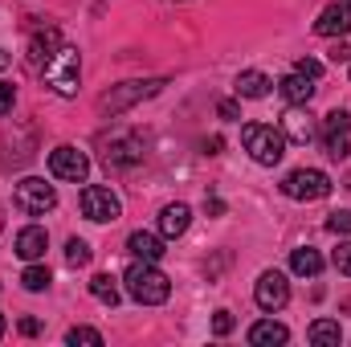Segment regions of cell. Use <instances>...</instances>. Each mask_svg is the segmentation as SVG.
<instances>
[{"mask_svg":"<svg viewBox=\"0 0 351 347\" xmlns=\"http://www.w3.org/2000/svg\"><path fill=\"white\" fill-rule=\"evenodd\" d=\"M123 282H127V294L135 298V302H143V307H160V302H168L172 298V278L156 265V261H139L123 274Z\"/></svg>","mask_w":351,"mask_h":347,"instance_id":"1","label":"cell"},{"mask_svg":"<svg viewBox=\"0 0 351 347\" xmlns=\"http://www.w3.org/2000/svg\"><path fill=\"white\" fill-rule=\"evenodd\" d=\"M41 74H45V86L53 90L58 98H74L78 94V82H82V53L62 41V49L45 62Z\"/></svg>","mask_w":351,"mask_h":347,"instance_id":"2","label":"cell"},{"mask_svg":"<svg viewBox=\"0 0 351 347\" xmlns=\"http://www.w3.org/2000/svg\"><path fill=\"white\" fill-rule=\"evenodd\" d=\"M98 147H102V164L110 172H127V168L143 164V139L135 131H127V127H114L110 135H102Z\"/></svg>","mask_w":351,"mask_h":347,"instance_id":"3","label":"cell"},{"mask_svg":"<svg viewBox=\"0 0 351 347\" xmlns=\"http://www.w3.org/2000/svg\"><path fill=\"white\" fill-rule=\"evenodd\" d=\"M241 143L254 156V164H262V168H274L286 156V135L278 127H269V123H245L241 127Z\"/></svg>","mask_w":351,"mask_h":347,"instance_id":"4","label":"cell"},{"mask_svg":"<svg viewBox=\"0 0 351 347\" xmlns=\"http://www.w3.org/2000/svg\"><path fill=\"white\" fill-rule=\"evenodd\" d=\"M12 204H16L25 217H45L49 208H58V192H53V184H45L41 176H25V180H16V188H12Z\"/></svg>","mask_w":351,"mask_h":347,"instance_id":"5","label":"cell"},{"mask_svg":"<svg viewBox=\"0 0 351 347\" xmlns=\"http://www.w3.org/2000/svg\"><path fill=\"white\" fill-rule=\"evenodd\" d=\"M160 90H164V78H152V82H123V86H110L98 98V110H102V115H119V110H127V106H135V102L160 94Z\"/></svg>","mask_w":351,"mask_h":347,"instance_id":"6","label":"cell"},{"mask_svg":"<svg viewBox=\"0 0 351 347\" xmlns=\"http://www.w3.org/2000/svg\"><path fill=\"white\" fill-rule=\"evenodd\" d=\"M282 192L290 200H323V196H331V176L319 168H294L282 180Z\"/></svg>","mask_w":351,"mask_h":347,"instance_id":"7","label":"cell"},{"mask_svg":"<svg viewBox=\"0 0 351 347\" xmlns=\"http://www.w3.org/2000/svg\"><path fill=\"white\" fill-rule=\"evenodd\" d=\"M78 204H82V217H86V221H98V225L119 221V213H123L119 196H114L106 184H86L82 196H78Z\"/></svg>","mask_w":351,"mask_h":347,"instance_id":"8","label":"cell"},{"mask_svg":"<svg viewBox=\"0 0 351 347\" xmlns=\"http://www.w3.org/2000/svg\"><path fill=\"white\" fill-rule=\"evenodd\" d=\"M254 302L262 307L265 315H278V311L290 302V282H286V274L265 270L262 278H258V286H254Z\"/></svg>","mask_w":351,"mask_h":347,"instance_id":"9","label":"cell"},{"mask_svg":"<svg viewBox=\"0 0 351 347\" xmlns=\"http://www.w3.org/2000/svg\"><path fill=\"white\" fill-rule=\"evenodd\" d=\"M49 172L58 176V180H70V184H82L90 172V160L86 152H78V147H70V143H62V147H53L49 152Z\"/></svg>","mask_w":351,"mask_h":347,"instance_id":"10","label":"cell"},{"mask_svg":"<svg viewBox=\"0 0 351 347\" xmlns=\"http://www.w3.org/2000/svg\"><path fill=\"white\" fill-rule=\"evenodd\" d=\"M315 33L319 37H348L351 33V0H335L319 12L315 21Z\"/></svg>","mask_w":351,"mask_h":347,"instance_id":"11","label":"cell"},{"mask_svg":"<svg viewBox=\"0 0 351 347\" xmlns=\"http://www.w3.org/2000/svg\"><path fill=\"white\" fill-rule=\"evenodd\" d=\"M58 49H62V33H58L53 25L37 29V33L29 37V66H33V70H45V62H49Z\"/></svg>","mask_w":351,"mask_h":347,"instance_id":"12","label":"cell"},{"mask_svg":"<svg viewBox=\"0 0 351 347\" xmlns=\"http://www.w3.org/2000/svg\"><path fill=\"white\" fill-rule=\"evenodd\" d=\"M282 135H286V143H311L315 139V119L302 110V106H290L286 115H282Z\"/></svg>","mask_w":351,"mask_h":347,"instance_id":"13","label":"cell"},{"mask_svg":"<svg viewBox=\"0 0 351 347\" xmlns=\"http://www.w3.org/2000/svg\"><path fill=\"white\" fill-rule=\"evenodd\" d=\"M45 250H49V233H45L41 225H29V229H21V233H16V258L41 261V258H45Z\"/></svg>","mask_w":351,"mask_h":347,"instance_id":"14","label":"cell"},{"mask_svg":"<svg viewBox=\"0 0 351 347\" xmlns=\"http://www.w3.org/2000/svg\"><path fill=\"white\" fill-rule=\"evenodd\" d=\"M127 250H131V258L139 261H160L168 250H164V233L156 237V233H147V229H135L131 237H127Z\"/></svg>","mask_w":351,"mask_h":347,"instance_id":"15","label":"cell"},{"mask_svg":"<svg viewBox=\"0 0 351 347\" xmlns=\"http://www.w3.org/2000/svg\"><path fill=\"white\" fill-rule=\"evenodd\" d=\"M188 225H192V208H188V204H164V213H160V233H164L168 241H172V237H184Z\"/></svg>","mask_w":351,"mask_h":347,"instance_id":"16","label":"cell"},{"mask_svg":"<svg viewBox=\"0 0 351 347\" xmlns=\"http://www.w3.org/2000/svg\"><path fill=\"white\" fill-rule=\"evenodd\" d=\"M278 90H282V98H286L290 106H306V102L315 98V78H302V74L294 70V74H286V78L278 82Z\"/></svg>","mask_w":351,"mask_h":347,"instance_id":"17","label":"cell"},{"mask_svg":"<svg viewBox=\"0 0 351 347\" xmlns=\"http://www.w3.org/2000/svg\"><path fill=\"white\" fill-rule=\"evenodd\" d=\"M286 339H290V331L282 323H274V319H262V323L250 327V344L254 347H282Z\"/></svg>","mask_w":351,"mask_h":347,"instance_id":"18","label":"cell"},{"mask_svg":"<svg viewBox=\"0 0 351 347\" xmlns=\"http://www.w3.org/2000/svg\"><path fill=\"white\" fill-rule=\"evenodd\" d=\"M306 339L315 347H339V339H343V327L335 323V319H315L311 327H306Z\"/></svg>","mask_w":351,"mask_h":347,"instance_id":"19","label":"cell"},{"mask_svg":"<svg viewBox=\"0 0 351 347\" xmlns=\"http://www.w3.org/2000/svg\"><path fill=\"white\" fill-rule=\"evenodd\" d=\"M269 86H274V82L265 78L262 70H241V74H237V98H254V102H258V98L269 94Z\"/></svg>","mask_w":351,"mask_h":347,"instance_id":"20","label":"cell"},{"mask_svg":"<svg viewBox=\"0 0 351 347\" xmlns=\"http://www.w3.org/2000/svg\"><path fill=\"white\" fill-rule=\"evenodd\" d=\"M290 270H294L298 278H319V274H323V254L311 250V246H302V250L290 254Z\"/></svg>","mask_w":351,"mask_h":347,"instance_id":"21","label":"cell"},{"mask_svg":"<svg viewBox=\"0 0 351 347\" xmlns=\"http://www.w3.org/2000/svg\"><path fill=\"white\" fill-rule=\"evenodd\" d=\"M90 294H94L102 307H119V286H114L110 274H94V278H90Z\"/></svg>","mask_w":351,"mask_h":347,"instance_id":"22","label":"cell"},{"mask_svg":"<svg viewBox=\"0 0 351 347\" xmlns=\"http://www.w3.org/2000/svg\"><path fill=\"white\" fill-rule=\"evenodd\" d=\"M49 282H53V278H49V265H37V261H29L25 274H21V286L33 290V294H37V290H49Z\"/></svg>","mask_w":351,"mask_h":347,"instance_id":"23","label":"cell"},{"mask_svg":"<svg viewBox=\"0 0 351 347\" xmlns=\"http://www.w3.org/2000/svg\"><path fill=\"white\" fill-rule=\"evenodd\" d=\"M323 147H327L331 160H348L351 156V135L348 131H343V135H323Z\"/></svg>","mask_w":351,"mask_h":347,"instance_id":"24","label":"cell"},{"mask_svg":"<svg viewBox=\"0 0 351 347\" xmlns=\"http://www.w3.org/2000/svg\"><path fill=\"white\" fill-rule=\"evenodd\" d=\"M66 261L78 270V265H90V246L82 241V237H70L66 241Z\"/></svg>","mask_w":351,"mask_h":347,"instance_id":"25","label":"cell"},{"mask_svg":"<svg viewBox=\"0 0 351 347\" xmlns=\"http://www.w3.org/2000/svg\"><path fill=\"white\" fill-rule=\"evenodd\" d=\"M343 131H351V115L348 110H331L323 119V135H343Z\"/></svg>","mask_w":351,"mask_h":347,"instance_id":"26","label":"cell"},{"mask_svg":"<svg viewBox=\"0 0 351 347\" xmlns=\"http://www.w3.org/2000/svg\"><path fill=\"white\" fill-rule=\"evenodd\" d=\"M66 344H90V347H102V335H98V331H94V327H70V331H66Z\"/></svg>","mask_w":351,"mask_h":347,"instance_id":"27","label":"cell"},{"mask_svg":"<svg viewBox=\"0 0 351 347\" xmlns=\"http://www.w3.org/2000/svg\"><path fill=\"white\" fill-rule=\"evenodd\" d=\"M327 229H331L335 237H348L351 233V213L348 208H343V213H331V217H327Z\"/></svg>","mask_w":351,"mask_h":347,"instance_id":"28","label":"cell"},{"mask_svg":"<svg viewBox=\"0 0 351 347\" xmlns=\"http://www.w3.org/2000/svg\"><path fill=\"white\" fill-rule=\"evenodd\" d=\"M294 70H298L302 78H315V82L323 78V62H319V58H298V62H294Z\"/></svg>","mask_w":351,"mask_h":347,"instance_id":"29","label":"cell"},{"mask_svg":"<svg viewBox=\"0 0 351 347\" xmlns=\"http://www.w3.org/2000/svg\"><path fill=\"white\" fill-rule=\"evenodd\" d=\"M335 270H339V274H348L351 278V241H343V246H339V250H335Z\"/></svg>","mask_w":351,"mask_h":347,"instance_id":"30","label":"cell"},{"mask_svg":"<svg viewBox=\"0 0 351 347\" xmlns=\"http://www.w3.org/2000/svg\"><path fill=\"white\" fill-rule=\"evenodd\" d=\"M12 102H16L12 82H0V119H4V115H12Z\"/></svg>","mask_w":351,"mask_h":347,"instance_id":"31","label":"cell"},{"mask_svg":"<svg viewBox=\"0 0 351 347\" xmlns=\"http://www.w3.org/2000/svg\"><path fill=\"white\" fill-rule=\"evenodd\" d=\"M233 331V315L229 311H217L213 315V335H229Z\"/></svg>","mask_w":351,"mask_h":347,"instance_id":"32","label":"cell"},{"mask_svg":"<svg viewBox=\"0 0 351 347\" xmlns=\"http://www.w3.org/2000/svg\"><path fill=\"white\" fill-rule=\"evenodd\" d=\"M217 110H221V119H237V115H241L233 98H221V102H217Z\"/></svg>","mask_w":351,"mask_h":347,"instance_id":"33","label":"cell"},{"mask_svg":"<svg viewBox=\"0 0 351 347\" xmlns=\"http://www.w3.org/2000/svg\"><path fill=\"white\" fill-rule=\"evenodd\" d=\"M204 208H208L213 217H221V213H225V200H217V196H208V200H204Z\"/></svg>","mask_w":351,"mask_h":347,"instance_id":"34","label":"cell"},{"mask_svg":"<svg viewBox=\"0 0 351 347\" xmlns=\"http://www.w3.org/2000/svg\"><path fill=\"white\" fill-rule=\"evenodd\" d=\"M37 331H41L37 319H21V335H37Z\"/></svg>","mask_w":351,"mask_h":347,"instance_id":"35","label":"cell"},{"mask_svg":"<svg viewBox=\"0 0 351 347\" xmlns=\"http://www.w3.org/2000/svg\"><path fill=\"white\" fill-rule=\"evenodd\" d=\"M348 58H351V49H348V45H343V41H339V45L331 49V62H348Z\"/></svg>","mask_w":351,"mask_h":347,"instance_id":"36","label":"cell"},{"mask_svg":"<svg viewBox=\"0 0 351 347\" xmlns=\"http://www.w3.org/2000/svg\"><path fill=\"white\" fill-rule=\"evenodd\" d=\"M204 152H208V156H217V152H221V139H217V135H213V139H204Z\"/></svg>","mask_w":351,"mask_h":347,"instance_id":"37","label":"cell"},{"mask_svg":"<svg viewBox=\"0 0 351 347\" xmlns=\"http://www.w3.org/2000/svg\"><path fill=\"white\" fill-rule=\"evenodd\" d=\"M8 62H12V53H4V49H0V70H8Z\"/></svg>","mask_w":351,"mask_h":347,"instance_id":"38","label":"cell"},{"mask_svg":"<svg viewBox=\"0 0 351 347\" xmlns=\"http://www.w3.org/2000/svg\"><path fill=\"white\" fill-rule=\"evenodd\" d=\"M4 327H8V323H4V315H0V339H4Z\"/></svg>","mask_w":351,"mask_h":347,"instance_id":"39","label":"cell"},{"mask_svg":"<svg viewBox=\"0 0 351 347\" xmlns=\"http://www.w3.org/2000/svg\"><path fill=\"white\" fill-rule=\"evenodd\" d=\"M0 229H4V217H0Z\"/></svg>","mask_w":351,"mask_h":347,"instance_id":"40","label":"cell"}]
</instances>
